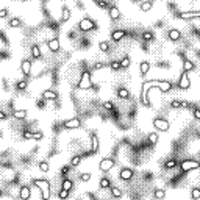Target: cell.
I'll return each mask as SVG.
<instances>
[{
    "label": "cell",
    "instance_id": "obj_25",
    "mask_svg": "<svg viewBox=\"0 0 200 200\" xmlns=\"http://www.w3.org/2000/svg\"><path fill=\"white\" fill-rule=\"evenodd\" d=\"M72 186H74V183H72V180H69V178H64V180H63V185H61V188H63V189L70 191V189H72Z\"/></svg>",
    "mask_w": 200,
    "mask_h": 200
},
{
    "label": "cell",
    "instance_id": "obj_39",
    "mask_svg": "<svg viewBox=\"0 0 200 200\" xmlns=\"http://www.w3.org/2000/svg\"><path fill=\"white\" fill-rule=\"evenodd\" d=\"M111 192H113L114 197H122V191L119 188H111Z\"/></svg>",
    "mask_w": 200,
    "mask_h": 200
},
{
    "label": "cell",
    "instance_id": "obj_28",
    "mask_svg": "<svg viewBox=\"0 0 200 200\" xmlns=\"http://www.w3.org/2000/svg\"><path fill=\"white\" fill-rule=\"evenodd\" d=\"M100 188L106 189V188H111V181L106 178V177H103L102 180H100Z\"/></svg>",
    "mask_w": 200,
    "mask_h": 200
},
{
    "label": "cell",
    "instance_id": "obj_34",
    "mask_svg": "<svg viewBox=\"0 0 200 200\" xmlns=\"http://www.w3.org/2000/svg\"><path fill=\"white\" fill-rule=\"evenodd\" d=\"M99 49L102 50V52H108V49H110V44H108L106 41H102V42H99Z\"/></svg>",
    "mask_w": 200,
    "mask_h": 200
},
{
    "label": "cell",
    "instance_id": "obj_50",
    "mask_svg": "<svg viewBox=\"0 0 200 200\" xmlns=\"http://www.w3.org/2000/svg\"><path fill=\"white\" fill-rule=\"evenodd\" d=\"M8 16V10H0V17H6Z\"/></svg>",
    "mask_w": 200,
    "mask_h": 200
},
{
    "label": "cell",
    "instance_id": "obj_49",
    "mask_svg": "<svg viewBox=\"0 0 200 200\" xmlns=\"http://www.w3.org/2000/svg\"><path fill=\"white\" fill-rule=\"evenodd\" d=\"M194 119H200V110H199V108H195V110H194Z\"/></svg>",
    "mask_w": 200,
    "mask_h": 200
},
{
    "label": "cell",
    "instance_id": "obj_43",
    "mask_svg": "<svg viewBox=\"0 0 200 200\" xmlns=\"http://www.w3.org/2000/svg\"><path fill=\"white\" fill-rule=\"evenodd\" d=\"M95 5L100 6V8H106V2H103V0H94Z\"/></svg>",
    "mask_w": 200,
    "mask_h": 200
},
{
    "label": "cell",
    "instance_id": "obj_35",
    "mask_svg": "<svg viewBox=\"0 0 200 200\" xmlns=\"http://www.w3.org/2000/svg\"><path fill=\"white\" fill-rule=\"evenodd\" d=\"M49 167H50L49 163H45V161H41V163H39V170H41V172H47Z\"/></svg>",
    "mask_w": 200,
    "mask_h": 200
},
{
    "label": "cell",
    "instance_id": "obj_52",
    "mask_svg": "<svg viewBox=\"0 0 200 200\" xmlns=\"http://www.w3.org/2000/svg\"><path fill=\"white\" fill-rule=\"evenodd\" d=\"M95 69H97V70L103 69V63H97V64H95Z\"/></svg>",
    "mask_w": 200,
    "mask_h": 200
},
{
    "label": "cell",
    "instance_id": "obj_45",
    "mask_svg": "<svg viewBox=\"0 0 200 200\" xmlns=\"http://www.w3.org/2000/svg\"><path fill=\"white\" fill-rule=\"evenodd\" d=\"M44 138V135L41 133V131H38V133H33V139H36V141H41Z\"/></svg>",
    "mask_w": 200,
    "mask_h": 200
},
{
    "label": "cell",
    "instance_id": "obj_14",
    "mask_svg": "<svg viewBox=\"0 0 200 200\" xmlns=\"http://www.w3.org/2000/svg\"><path fill=\"white\" fill-rule=\"evenodd\" d=\"M42 99H45V100H56L58 94L55 92V91H52V89H45L42 92Z\"/></svg>",
    "mask_w": 200,
    "mask_h": 200
},
{
    "label": "cell",
    "instance_id": "obj_27",
    "mask_svg": "<svg viewBox=\"0 0 200 200\" xmlns=\"http://www.w3.org/2000/svg\"><path fill=\"white\" fill-rule=\"evenodd\" d=\"M194 69V63L192 61H185L183 63V72H191Z\"/></svg>",
    "mask_w": 200,
    "mask_h": 200
},
{
    "label": "cell",
    "instance_id": "obj_42",
    "mask_svg": "<svg viewBox=\"0 0 200 200\" xmlns=\"http://www.w3.org/2000/svg\"><path fill=\"white\" fill-rule=\"evenodd\" d=\"M69 197V191L67 189H61L60 191V199H67Z\"/></svg>",
    "mask_w": 200,
    "mask_h": 200
},
{
    "label": "cell",
    "instance_id": "obj_51",
    "mask_svg": "<svg viewBox=\"0 0 200 200\" xmlns=\"http://www.w3.org/2000/svg\"><path fill=\"white\" fill-rule=\"evenodd\" d=\"M5 119H6V114H5L2 110H0V120H5Z\"/></svg>",
    "mask_w": 200,
    "mask_h": 200
},
{
    "label": "cell",
    "instance_id": "obj_22",
    "mask_svg": "<svg viewBox=\"0 0 200 200\" xmlns=\"http://www.w3.org/2000/svg\"><path fill=\"white\" fill-rule=\"evenodd\" d=\"M27 114H28V111H27V110H17V111L13 113V116H14L16 119H25Z\"/></svg>",
    "mask_w": 200,
    "mask_h": 200
},
{
    "label": "cell",
    "instance_id": "obj_48",
    "mask_svg": "<svg viewBox=\"0 0 200 200\" xmlns=\"http://www.w3.org/2000/svg\"><path fill=\"white\" fill-rule=\"evenodd\" d=\"M24 138L25 139H33V133H31V131H24Z\"/></svg>",
    "mask_w": 200,
    "mask_h": 200
},
{
    "label": "cell",
    "instance_id": "obj_5",
    "mask_svg": "<svg viewBox=\"0 0 200 200\" xmlns=\"http://www.w3.org/2000/svg\"><path fill=\"white\" fill-rule=\"evenodd\" d=\"M113 166H114V160L113 158H103L99 164V169H100V172H108L113 169Z\"/></svg>",
    "mask_w": 200,
    "mask_h": 200
},
{
    "label": "cell",
    "instance_id": "obj_44",
    "mask_svg": "<svg viewBox=\"0 0 200 200\" xmlns=\"http://www.w3.org/2000/svg\"><path fill=\"white\" fill-rule=\"evenodd\" d=\"M91 180V174L86 172V174H81V181H89Z\"/></svg>",
    "mask_w": 200,
    "mask_h": 200
},
{
    "label": "cell",
    "instance_id": "obj_16",
    "mask_svg": "<svg viewBox=\"0 0 200 200\" xmlns=\"http://www.w3.org/2000/svg\"><path fill=\"white\" fill-rule=\"evenodd\" d=\"M113 41H116V42H119V41L122 38H125V31L124 30H116V31H113Z\"/></svg>",
    "mask_w": 200,
    "mask_h": 200
},
{
    "label": "cell",
    "instance_id": "obj_23",
    "mask_svg": "<svg viewBox=\"0 0 200 200\" xmlns=\"http://www.w3.org/2000/svg\"><path fill=\"white\" fill-rule=\"evenodd\" d=\"M152 6H153V3L150 2V0H145V2H142V3L139 5L141 11H150V10H152Z\"/></svg>",
    "mask_w": 200,
    "mask_h": 200
},
{
    "label": "cell",
    "instance_id": "obj_3",
    "mask_svg": "<svg viewBox=\"0 0 200 200\" xmlns=\"http://www.w3.org/2000/svg\"><path fill=\"white\" fill-rule=\"evenodd\" d=\"M77 88H78V89L91 88V75H89V72H83V74H81V78L78 81V85H77Z\"/></svg>",
    "mask_w": 200,
    "mask_h": 200
},
{
    "label": "cell",
    "instance_id": "obj_54",
    "mask_svg": "<svg viewBox=\"0 0 200 200\" xmlns=\"http://www.w3.org/2000/svg\"><path fill=\"white\" fill-rule=\"evenodd\" d=\"M181 106H183V108H188V102H181Z\"/></svg>",
    "mask_w": 200,
    "mask_h": 200
},
{
    "label": "cell",
    "instance_id": "obj_18",
    "mask_svg": "<svg viewBox=\"0 0 200 200\" xmlns=\"http://www.w3.org/2000/svg\"><path fill=\"white\" fill-rule=\"evenodd\" d=\"M180 38H181V33H180L178 30L172 28V30L169 31V39H170V41H180Z\"/></svg>",
    "mask_w": 200,
    "mask_h": 200
},
{
    "label": "cell",
    "instance_id": "obj_56",
    "mask_svg": "<svg viewBox=\"0 0 200 200\" xmlns=\"http://www.w3.org/2000/svg\"><path fill=\"white\" fill-rule=\"evenodd\" d=\"M24 2H25V0H24Z\"/></svg>",
    "mask_w": 200,
    "mask_h": 200
},
{
    "label": "cell",
    "instance_id": "obj_37",
    "mask_svg": "<svg viewBox=\"0 0 200 200\" xmlns=\"http://www.w3.org/2000/svg\"><path fill=\"white\" fill-rule=\"evenodd\" d=\"M16 88L17 89H25L27 88V80H22V81H17V83H16Z\"/></svg>",
    "mask_w": 200,
    "mask_h": 200
},
{
    "label": "cell",
    "instance_id": "obj_31",
    "mask_svg": "<svg viewBox=\"0 0 200 200\" xmlns=\"http://www.w3.org/2000/svg\"><path fill=\"white\" fill-rule=\"evenodd\" d=\"M153 195H155V199H164L166 197V191L164 189H156L155 192H153Z\"/></svg>",
    "mask_w": 200,
    "mask_h": 200
},
{
    "label": "cell",
    "instance_id": "obj_11",
    "mask_svg": "<svg viewBox=\"0 0 200 200\" xmlns=\"http://www.w3.org/2000/svg\"><path fill=\"white\" fill-rule=\"evenodd\" d=\"M20 70H22V74L25 75V78H28L30 74H31V61L30 60H24L20 63Z\"/></svg>",
    "mask_w": 200,
    "mask_h": 200
},
{
    "label": "cell",
    "instance_id": "obj_53",
    "mask_svg": "<svg viewBox=\"0 0 200 200\" xmlns=\"http://www.w3.org/2000/svg\"><path fill=\"white\" fill-rule=\"evenodd\" d=\"M61 172H63V174H67V172H69V166H63Z\"/></svg>",
    "mask_w": 200,
    "mask_h": 200
},
{
    "label": "cell",
    "instance_id": "obj_26",
    "mask_svg": "<svg viewBox=\"0 0 200 200\" xmlns=\"http://www.w3.org/2000/svg\"><path fill=\"white\" fill-rule=\"evenodd\" d=\"M20 25H22V20L19 17H13L10 20V27H13V28H17V27H20Z\"/></svg>",
    "mask_w": 200,
    "mask_h": 200
},
{
    "label": "cell",
    "instance_id": "obj_47",
    "mask_svg": "<svg viewBox=\"0 0 200 200\" xmlns=\"http://www.w3.org/2000/svg\"><path fill=\"white\" fill-rule=\"evenodd\" d=\"M103 108H105V110H114V106H113L111 102H105L103 103Z\"/></svg>",
    "mask_w": 200,
    "mask_h": 200
},
{
    "label": "cell",
    "instance_id": "obj_13",
    "mask_svg": "<svg viewBox=\"0 0 200 200\" xmlns=\"http://www.w3.org/2000/svg\"><path fill=\"white\" fill-rule=\"evenodd\" d=\"M131 177H133V170H131V169H122L119 172V178L124 180V181L131 180Z\"/></svg>",
    "mask_w": 200,
    "mask_h": 200
},
{
    "label": "cell",
    "instance_id": "obj_12",
    "mask_svg": "<svg viewBox=\"0 0 200 200\" xmlns=\"http://www.w3.org/2000/svg\"><path fill=\"white\" fill-rule=\"evenodd\" d=\"M47 47L50 52H58L60 50V39L58 38H52L47 41Z\"/></svg>",
    "mask_w": 200,
    "mask_h": 200
},
{
    "label": "cell",
    "instance_id": "obj_38",
    "mask_svg": "<svg viewBox=\"0 0 200 200\" xmlns=\"http://www.w3.org/2000/svg\"><path fill=\"white\" fill-rule=\"evenodd\" d=\"M142 39L144 41H152L153 39V35L150 33V31H144V33H142Z\"/></svg>",
    "mask_w": 200,
    "mask_h": 200
},
{
    "label": "cell",
    "instance_id": "obj_41",
    "mask_svg": "<svg viewBox=\"0 0 200 200\" xmlns=\"http://www.w3.org/2000/svg\"><path fill=\"white\" fill-rule=\"evenodd\" d=\"M170 106L172 108H181V100H172Z\"/></svg>",
    "mask_w": 200,
    "mask_h": 200
},
{
    "label": "cell",
    "instance_id": "obj_15",
    "mask_svg": "<svg viewBox=\"0 0 200 200\" xmlns=\"http://www.w3.org/2000/svg\"><path fill=\"white\" fill-rule=\"evenodd\" d=\"M30 195H31V191L28 186H22L20 188V192H19V197L22 200H27V199H30Z\"/></svg>",
    "mask_w": 200,
    "mask_h": 200
},
{
    "label": "cell",
    "instance_id": "obj_24",
    "mask_svg": "<svg viewBox=\"0 0 200 200\" xmlns=\"http://www.w3.org/2000/svg\"><path fill=\"white\" fill-rule=\"evenodd\" d=\"M70 19V10L69 8H63V14H61V22H67Z\"/></svg>",
    "mask_w": 200,
    "mask_h": 200
},
{
    "label": "cell",
    "instance_id": "obj_8",
    "mask_svg": "<svg viewBox=\"0 0 200 200\" xmlns=\"http://www.w3.org/2000/svg\"><path fill=\"white\" fill-rule=\"evenodd\" d=\"M189 86H191V80L188 77V72H183L180 77V81H178V88L180 89H189Z\"/></svg>",
    "mask_w": 200,
    "mask_h": 200
},
{
    "label": "cell",
    "instance_id": "obj_33",
    "mask_svg": "<svg viewBox=\"0 0 200 200\" xmlns=\"http://www.w3.org/2000/svg\"><path fill=\"white\" fill-rule=\"evenodd\" d=\"M119 63H120V67H125V69H127V67H128V66L131 64V63H130V58H128V56H124V58H122V60H120Z\"/></svg>",
    "mask_w": 200,
    "mask_h": 200
},
{
    "label": "cell",
    "instance_id": "obj_19",
    "mask_svg": "<svg viewBox=\"0 0 200 200\" xmlns=\"http://www.w3.org/2000/svg\"><path fill=\"white\" fill-rule=\"evenodd\" d=\"M117 97H119V99H128L130 97V91L127 88H119V89H117Z\"/></svg>",
    "mask_w": 200,
    "mask_h": 200
},
{
    "label": "cell",
    "instance_id": "obj_32",
    "mask_svg": "<svg viewBox=\"0 0 200 200\" xmlns=\"http://www.w3.org/2000/svg\"><path fill=\"white\" fill-rule=\"evenodd\" d=\"M149 142L152 144V145H155L158 142V135L156 133H150L149 135Z\"/></svg>",
    "mask_w": 200,
    "mask_h": 200
},
{
    "label": "cell",
    "instance_id": "obj_6",
    "mask_svg": "<svg viewBox=\"0 0 200 200\" xmlns=\"http://www.w3.org/2000/svg\"><path fill=\"white\" fill-rule=\"evenodd\" d=\"M78 28L81 31H89V30H94L95 28V24L91 19H88V17H85V19H81L78 22Z\"/></svg>",
    "mask_w": 200,
    "mask_h": 200
},
{
    "label": "cell",
    "instance_id": "obj_20",
    "mask_svg": "<svg viewBox=\"0 0 200 200\" xmlns=\"http://www.w3.org/2000/svg\"><path fill=\"white\" fill-rule=\"evenodd\" d=\"M41 55H42V53H41V47L39 45H33V47H31V56H33L35 60H39Z\"/></svg>",
    "mask_w": 200,
    "mask_h": 200
},
{
    "label": "cell",
    "instance_id": "obj_10",
    "mask_svg": "<svg viewBox=\"0 0 200 200\" xmlns=\"http://www.w3.org/2000/svg\"><path fill=\"white\" fill-rule=\"evenodd\" d=\"M63 125H64V128H67V130H75V128H80L81 127V122L77 119V117H74V119L66 120Z\"/></svg>",
    "mask_w": 200,
    "mask_h": 200
},
{
    "label": "cell",
    "instance_id": "obj_4",
    "mask_svg": "<svg viewBox=\"0 0 200 200\" xmlns=\"http://www.w3.org/2000/svg\"><path fill=\"white\" fill-rule=\"evenodd\" d=\"M200 163L195 161V160H185L181 163V170L183 172H189V170H194V169H199Z\"/></svg>",
    "mask_w": 200,
    "mask_h": 200
},
{
    "label": "cell",
    "instance_id": "obj_40",
    "mask_svg": "<svg viewBox=\"0 0 200 200\" xmlns=\"http://www.w3.org/2000/svg\"><path fill=\"white\" fill-rule=\"evenodd\" d=\"M110 66H111L113 70H119V69H120V63H119V61H111Z\"/></svg>",
    "mask_w": 200,
    "mask_h": 200
},
{
    "label": "cell",
    "instance_id": "obj_2",
    "mask_svg": "<svg viewBox=\"0 0 200 200\" xmlns=\"http://www.w3.org/2000/svg\"><path fill=\"white\" fill-rule=\"evenodd\" d=\"M33 185L35 186H38V188L42 191V199H49V195H50V192H49V188H50V185H49V181L47 180H33Z\"/></svg>",
    "mask_w": 200,
    "mask_h": 200
},
{
    "label": "cell",
    "instance_id": "obj_30",
    "mask_svg": "<svg viewBox=\"0 0 200 200\" xmlns=\"http://www.w3.org/2000/svg\"><path fill=\"white\" fill-rule=\"evenodd\" d=\"M177 164H178L177 160H169V161L164 163V167H166V169H174V167H177Z\"/></svg>",
    "mask_w": 200,
    "mask_h": 200
},
{
    "label": "cell",
    "instance_id": "obj_9",
    "mask_svg": "<svg viewBox=\"0 0 200 200\" xmlns=\"http://www.w3.org/2000/svg\"><path fill=\"white\" fill-rule=\"evenodd\" d=\"M178 19H183V20H189V19H199L200 17V13L199 11H189V13H178Z\"/></svg>",
    "mask_w": 200,
    "mask_h": 200
},
{
    "label": "cell",
    "instance_id": "obj_7",
    "mask_svg": "<svg viewBox=\"0 0 200 200\" xmlns=\"http://www.w3.org/2000/svg\"><path fill=\"white\" fill-rule=\"evenodd\" d=\"M153 127H155L156 130H160V131H167L169 130V122H167L166 119L156 117V119H153Z\"/></svg>",
    "mask_w": 200,
    "mask_h": 200
},
{
    "label": "cell",
    "instance_id": "obj_21",
    "mask_svg": "<svg viewBox=\"0 0 200 200\" xmlns=\"http://www.w3.org/2000/svg\"><path fill=\"white\" fill-rule=\"evenodd\" d=\"M139 70H141V75H145L150 70V63L149 61H142V63H141V66H139Z\"/></svg>",
    "mask_w": 200,
    "mask_h": 200
},
{
    "label": "cell",
    "instance_id": "obj_36",
    "mask_svg": "<svg viewBox=\"0 0 200 200\" xmlns=\"http://www.w3.org/2000/svg\"><path fill=\"white\" fill-rule=\"evenodd\" d=\"M80 161H81V156H74V158H72V160H70V166L77 167V166L80 164Z\"/></svg>",
    "mask_w": 200,
    "mask_h": 200
},
{
    "label": "cell",
    "instance_id": "obj_55",
    "mask_svg": "<svg viewBox=\"0 0 200 200\" xmlns=\"http://www.w3.org/2000/svg\"><path fill=\"white\" fill-rule=\"evenodd\" d=\"M0 197H2V191H0Z\"/></svg>",
    "mask_w": 200,
    "mask_h": 200
},
{
    "label": "cell",
    "instance_id": "obj_1",
    "mask_svg": "<svg viewBox=\"0 0 200 200\" xmlns=\"http://www.w3.org/2000/svg\"><path fill=\"white\" fill-rule=\"evenodd\" d=\"M155 86H156L158 89H160L161 81H160V80H152V81H144V83H142V94H141V102H142V105L150 106V102H149L147 92H149V89L155 88Z\"/></svg>",
    "mask_w": 200,
    "mask_h": 200
},
{
    "label": "cell",
    "instance_id": "obj_17",
    "mask_svg": "<svg viewBox=\"0 0 200 200\" xmlns=\"http://www.w3.org/2000/svg\"><path fill=\"white\" fill-rule=\"evenodd\" d=\"M110 17H111L113 20L119 19V17H120V11H119V8H117V6H111V8H110Z\"/></svg>",
    "mask_w": 200,
    "mask_h": 200
},
{
    "label": "cell",
    "instance_id": "obj_29",
    "mask_svg": "<svg viewBox=\"0 0 200 200\" xmlns=\"http://www.w3.org/2000/svg\"><path fill=\"white\" fill-rule=\"evenodd\" d=\"M97 150H99V138L94 135V136H92V150H91V152L95 153Z\"/></svg>",
    "mask_w": 200,
    "mask_h": 200
},
{
    "label": "cell",
    "instance_id": "obj_46",
    "mask_svg": "<svg viewBox=\"0 0 200 200\" xmlns=\"http://www.w3.org/2000/svg\"><path fill=\"white\" fill-rule=\"evenodd\" d=\"M191 195H192V199H199V197H200V191H199V189H192Z\"/></svg>",
    "mask_w": 200,
    "mask_h": 200
}]
</instances>
